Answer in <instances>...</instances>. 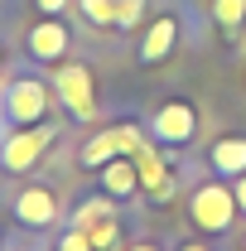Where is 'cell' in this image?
<instances>
[{"label": "cell", "mask_w": 246, "mask_h": 251, "mask_svg": "<svg viewBox=\"0 0 246 251\" xmlns=\"http://www.w3.org/2000/svg\"><path fill=\"white\" fill-rule=\"evenodd\" d=\"M58 92H63V106H68L77 121H92V116H97L92 73H87L82 63H63V68H58Z\"/></svg>", "instance_id": "6da1fadb"}, {"label": "cell", "mask_w": 246, "mask_h": 251, "mask_svg": "<svg viewBox=\"0 0 246 251\" xmlns=\"http://www.w3.org/2000/svg\"><path fill=\"white\" fill-rule=\"evenodd\" d=\"M232 213H237V198L222 184H208V188L193 193V222H198V227L222 232V227H232Z\"/></svg>", "instance_id": "7a4b0ae2"}, {"label": "cell", "mask_w": 246, "mask_h": 251, "mask_svg": "<svg viewBox=\"0 0 246 251\" xmlns=\"http://www.w3.org/2000/svg\"><path fill=\"white\" fill-rule=\"evenodd\" d=\"M135 145H140V130H135V126H116V130H101V135H92V140L82 145V155H77V159H82L87 169H97V164H106L116 150L135 155Z\"/></svg>", "instance_id": "3957f363"}, {"label": "cell", "mask_w": 246, "mask_h": 251, "mask_svg": "<svg viewBox=\"0 0 246 251\" xmlns=\"http://www.w3.org/2000/svg\"><path fill=\"white\" fill-rule=\"evenodd\" d=\"M135 169H140V184H145V193H150L154 203H169L174 198V179H169V169H164V159H159V150L154 145H135Z\"/></svg>", "instance_id": "277c9868"}, {"label": "cell", "mask_w": 246, "mask_h": 251, "mask_svg": "<svg viewBox=\"0 0 246 251\" xmlns=\"http://www.w3.org/2000/svg\"><path fill=\"white\" fill-rule=\"evenodd\" d=\"M193 106L188 101H169V106H159V116H154V135L164 140V145H184L188 135H193Z\"/></svg>", "instance_id": "5b68a950"}, {"label": "cell", "mask_w": 246, "mask_h": 251, "mask_svg": "<svg viewBox=\"0 0 246 251\" xmlns=\"http://www.w3.org/2000/svg\"><path fill=\"white\" fill-rule=\"evenodd\" d=\"M5 101H10V116H15L20 126H34L44 111H49V92H44L39 82H15Z\"/></svg>", "instance_id": "8992f818"}, {"label": "cell", "mask_w": 246, "mask_h": 251, "mask_svg": "<svg viewBox=\"0 0 246 251\" xmlns=\"http://www.w3.org/2000/svg\"><path fill=\"white\" fill-rule=\"evenodd\" d=\"M49 126H34V130H20V135H10L5 140V164L10 169H25V164H34V159L44 155V145H49Z\"/></svg>", "instance_id": "52a82bcc"}, {"label": "cell", "mask_w": 246, "mask_h": 251, "mask_svg": "<svg viewBox=\"0 0 246 251\" xmlns=\"http://www.w3.org/2000/svg\"><path fill=\"white\" fill-rule=\"evenodd\" d=\"M53 193L49 188H25L20 198H15V213H20V222H29V227H49L53 222Z\"/></svg>", "instance_id": "ba28073f"}, {"label": "cell", "mask_w": 246, "mask_h": 251, "mask_svg": "<svg viewBox=\"0 0 246 251\" xmlns=\"http://www.w3.org/2000/svg\"><path fill=\"white\" fill-rule=\"evenodd\" d=\"M63 49H68V29H63V25H53V20H49V25H39V29L29 34V53L34 58H63Z\"/></svg>", "instance_id": "9c48e42d"}, {"label": "cell", "mask_w": 246, "mask_h": 251, "mask_svg": "<svg viewBox=\"0 0 246 251\" xmlns=\"http://www.w3.org/2000/svg\"><path fill=\"white\" fill-rule=\"evenodd\" d=\"M174 39H179V25H174V20H154L150 34H145V44H140V58H145V63H159L169 49H174Z\"/></svg>", "instance_id": "30bf717a"}, {"label": "cell", "mask_w": 246, "mask_h": 251, "mask_svg": "<svg viewBox=\"0 0 246 251\" xmlns=\"http://www.w3.org/2000/svg\"><path fill=\"white\" fill-rule=\"evenodd\" d=\"M213 164L222 169V174H246V140H217L213 145Z\"/></svg>", "instance_id": "8fae6325"}, {"label": "cell", "mask_w": 246, "mask_h": 251, "mask_svg": "<svg viewBox=\"0 0 246 251\" xmlns=\"http://www.w3.org/2000/svg\"><path fill=\"white\" fill-rule=\"evenodd\" d=\"M101 179H106L111 193H130V188L140 184V169H135V159H121V164L106 159V174H101Z\"/></svg>", "instance_id": "7c38bea8"}, {"label": "cell", "mask_w": 246, "mask_h": 251, "mask_svg": "<svg viewBox=\"0 0 246 251\" xmlns=\"http://www.w3.org/2000/svg\"><path fill=\"white\" fill-rule=\"evenodd\" d=\"M82 15L92 25H121V0H82Z\"/></svg>", "instance_id": "4fadbf2b"}, {"label": "cell", "mask_w": 246, "mask_h": 251, "mask_svg": "<svg viewBox=\"0 0 246 251\" xmlns=\"http://www.w3.org/2000/svg\"><path fill=\"white\" fill-rule=\"evenodd\" d=\"M242 15H246V0H217V25L227 34L242 29Z\"/></svg>", "instance_id": "5bb4252c"}, {"label": "cell", "mask_w": 246, "mask_h": 251, "mask_svg": "<svg viewBox=\"0 0 246 251\" xmlns=\"http://www.w3.org/2000/svg\"><path fill=\"white\" fill-rule=\"evenodd\" d=\"M82 232H87V242H92V247H111V242H116V222H111V213H106V218H97L92 227H82Z\"/></svg>", "instance_id": "9a60e30c"}, {"label": "cell", "mask_w": 246, "mask_h": 251, "mask_svg": "<svg viewBox=\"0 0 246 251\" xmlns=\"http://www.w3.org/2000/svg\"><path fill=\"white\" fill-rule=\"evenodd\" d=\"M97 218H106V203H82L77 218H73V227H92Z\"/></svg>", "instance_id": "2e32d148"}, {"label": "cell", "mask_w": 246, "mask_h": 251, "mask_svg": "<svg viewBox=\"0 0 246 251\" xmlns=\"http://www.w3.org/2000/svg\"><path fill=\"white\" fill-rule=\"evenodd\" d=\"M63 251H92V242H87V232L77 227V232H68V242H63Z\"/></svg>", "instance_id": "e0dca14e"}, {"label": "cell", "mask_w": 246, "mask_h": 251, "mask_svg": "<svg viewBox=\"0 0 246 251\" xmlns=\"http://www.w3.org/2000/svg\"><path fill=\"white\" fill-rule=\"evenodd\" d=\"M237 208H246V174H242V184H237Z\"/></svg>", "instance_id": "ac0fdd59"}, {"label": "cell", "mask_w": 246, "mask_h": 251, "mask_svg": "<svg viewBox=\"0 0 246 251\" xmlns=\"http://www.w3.org/2000/svg\"><path fill=\"white\" fill-rule=\"evenodd\" d=\"M68 0H39V10H63Z\"/></svg>", "instance_id": "d6986e66"}, {"label": "cell", "mask_w": 246, "mask_h": 251, "mask_svg": "<svg viewBox=\"0 0 246 251\" xmlns=\"http://www.w3.org/2000/svg\"><path fill=\"white\" fill-rule=\"evenodd\" d=\"M135 251H154V247H135Z\"/></svg>", "instance_id": "ffe728a7"}, {"label": "cell", "mask_w": 246, "mask_h": 251, "mask_svg": "<svg viewBox=\"0 0 246 251\" xmlns=\"http://www.w3.org/2000/svg\"><path fill=\"white\" fill-rule=\"evenodd\" d=\"M184 251H203V247H184Z\"/></svg>", "instance_id": "44dd1931"}]
</instances>
